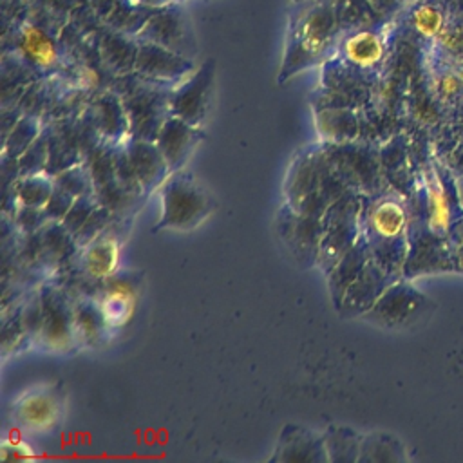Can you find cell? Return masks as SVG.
I'll use <instances>...</instances> for the list:
<instances>
[{"label": "cell", "instance_id": "cell-1", "mask_svg": "<svg viewBox=\"0 0 463 463\" xmlns=\"http://www.w3.org/2000/svg\"><path fill=\"white\" fill-rule=\"evenodd\" d=\"M336 31V16L326 4L302 11L291 24L282 74L289 76L318 61Z\"/></svg>", "mask_w": 463, "mask_h": 463}, {"label": "cell", "instance_id": "cell-2", "mask_svg": "<svg viewBox=\"0 0 463 463\" xmlns=\"http://www.w3.org/2000/svg\"><path fill=\"white\" fill-rule=\"evenodd\" d=\"M161 221L157 228L186 232L204 221L213 210L206 190L184 172L172 174L161 186Z\"/></svg>", "mask_w": 463, "mask_h": 463}, {"label": "cell", "instance_id": "cell-3", "mask_svg": "<svg viewBox=\"0 0 463 463\" xmlns=\"http://www.w3.org/2000/svg\"><path fill=\"white\" fill-rule=\"evenodd\" d=\"M212 83H213V61L208 60L197 71H194V74L181 87H177L172 92L168 99V109L172 116H177L186 123L199 127L206 116V109L212 94Z\"/></svg>", "mask_w": 463, "mask_h": 463}, {"label": "cell", "instance_id": "cell-4", "mask_svg": "<svg viewBox=\"0 0 463 463\" xmlns=\"http://www.w3.org/2000/svg\"><path fill=\"white\" fill-rule=\"evenodd\" d=\"M134 69L145 78L172 81L188 76V72H194V63L190 58L179 52H174L154 42L141 40L137 43Z\"/></svg>", "mask_w": 463, "mask_h": 463}, {"label": "cell", "instance_id": "cell-5", "mask_svg": "<svg viewBox=\"0 0 463 463\" xmlns=\"http://www.w3.org/2000/svg\"><path fill=\"white\" fill-rule=\"evenodd\" d=\"M143 40L163 45L174 52L192 58L194 43L188 27V20L179 9H165L154 14L141 31Z\"/></svg>", "mask_w": 463, "mask_h": 463}, {"label": "cell", "instance_id": "cell-6", "mask_svg": "<svg viewBox=\"0 0 463 463\" xmlns=\"http://www.w3.org/2000/svg\"><path fill=\"white\" fill-rule=\"evenodd\" d=\"M201 137L203 134L199 132V127H194L177 116H168L156 136V145L165 157L168 170H177Z\"/></svg>", "mask_w": 463, "mask_h": 463}, {"label": "cell", "instance_id": "cell-7", "mask_svg": "<svg viewBox=\"0 0 463 463\" xmlns=\"http://www.w3.org/2000/svg\"><path fill=\"white\" fill-rule=\"evenodd\" d=\"M61 409L63 402L56 391H34L25 394L13 412L24 429L43 432L60 421Z\"/></svg>", "mask_w": 463, "mask_h": 463}, {"label": "cell", "instance_id": "cell-8", "mask_svg": "<svg viewBox=\"0 0 463 463\" xmlns=\"http://www.w3.org/2000/svg\"><path fill=\"white\" fill-rule=\"evenodd\" d=\"M38 335L54 349L65 347L76 335L74 307H69L60 293H47L42 298V327Z\"/></svg>", "mask_w": 463, "mask_h": 463}, {"label": "cell", "instance_id": "cell-9", "mask_svg": "<svg viewBox=\"0 0 463 463\" xmlns=\"http://www.w3.org/2000/svg\"><path fill=\"white\" fill-rule=\"evenodd\" d=\"M279 461H329L324 438L306 427L288 425L282 430L277 454Z\"/></svg>", "mask_w": 463, "mask_h": 463}, {"label": "cell", "instance_id": "cell-10", "mask_svg": "<svg viewBox=\"0 0 463 463\" xmlns=\"http://www.w3.org/2000/svg\"><path fill=\"white\" fill-rule=\"evenodd\" d=\"M119 266V242L110 235H96L85 250L83 268L90 279L109 280Z\"/></svg>", "mask_w": 463, "mask_h": 463}, {"label": "cell", "instance_id": "cell-11", "mask_svg": "<svg viewBox=\"0 0 463 463\" xmlns=\"http://www.w3.org/2000/svg\"><path fill=\"white\" fill-rule=\"evenodd\" d=\"M99 307L109 327L125 326L136 309V289L125 280H110L107 286Z\"/></svg>", "mask_w": 463, "mask_h": 463}, {"label": "cell", "instance_id": "cell-12", "mask_svg": "<svg viewBox=\"0 0 463 463\" xmlns=\"http://www.w3.org/2000/svg\"><path fill=\"white\" fill-rule=\"evenodd\" d=\"M421 297L405 286L389 288L373 306L371 313H378L383 322L396 324L405 320L420 304Z\"/></svg>", "mask_w": 463, "mask_h": 463}, {"label": "cell", "instance_id": "cell-13", "mask_svg": "<svg viewBox=\"0 0 463 463\" xmlns=\"http://www.w3.org/2000/svg\"><path fill=\"white\" fill-rule=\"evenodd\" d=\"M425 186H427V208H429V228L430 232L443 235L449 232L452 222L450 203L447 192L438 177V174L429 172L425 174Z\"/></svg>", "mask_w": 463, "mask_h": 463}, {"label": "cell", "instance_id": "cell-14", "mask_svg": "<svg viewBox=\"0 0 463 463\" xmlns=\"http://www.w3.org/2000/svg\"><path fill=\"white\" fill-rule=\"evenodd\" d=\"M369 226L383 241L398 239L407 226V213L396 201H382L369 213Z\"/></svg>", "mask_w": 463, "mask_h": 463}, {"label": "cell", "instance_id": "cell-15", "mask_svg": "<svg viewBox=\"0 0 463 463\" xmlns=\"http://www.w3.org/2000/svg\"><path fill=\"white\" fill-rule=\"evenodd\" d=\"M22 54L38 67H51L58 60V49L52 38L36 25H25L20 33Z\"/></svg>", "mask_w": 463, "mask_h": 463}, {"label": "cell", "instance_id": "cell-16", "mask_svg": "<svg viewBox=\"0 0 463 463\" xmlns=\"http://www.w3.org/2000/svg\"><path fill=\"white\" fill-rule=\"evenodd\" d=\"M128 165L134 179H139L143 184L157 181V177L161 175L159 170H168V165L161 156L157 145H150L146 141L136 143V146L128 148Z\"/></svg>", "mask_w": 463, "mask_h": 463}, {"label": "cell", "instance_id": "cell-17", "mask_svg": "<svg viewBox=\"0 0 463 463\" xmlns=\"http://www.w3.org/2000/svg\"><path fill=\"white\" fill-rule=\"evenodd\" d=\"M344 56L356 67H374L383 58V42L376 33L358 31L345 40Z\"/></svg>", "mask_w": 463, "mask_h": 463}, {"label": "cell", "instance_id": "cell-18", "mask_svg": "<svg viewBox=\"0 0 463 463\" xmlns=\"http://www.w3.org/2000/svg\"><path fill=\"white\" fill-rule=\"evenodd\" d=\"M54 192L52 183L42 174L25 175L16 186V197L27 208H43Z\"/></svg>", "mask_w": 463, "mask_h": 463}, {"label": "cell", "instance_id": "cell-19", "mask_svg": "<svg viewBox=\"0 0 463 463\" xmlns=\"http://www.w3.org/2000/svg\"><path fill=\"white\" fill-rule=\"evenodd\" d=\"M324 443H326V450L329 456V461H344V459H354L353 454H349L351 450H354L360 456V445H362V438L344 427H329L326 436H324Z\"/></svg>", "mask_w": 463, "mask_h": 463}, {"label": "cell", "instance_id": "cell-20", "mask_svg": "<svg viewBox=\"0 0 463 463\" xmlns=\"http://www.w3.org/2000/svg\"><path fill=\"white\" fill-rule=\"evenodd\" d=\"M103 326H107V322L103 318L99 304L81 302V304L74 306V331H76V336L83 338L85 342H90L96 336H99V331H101Z\"/></svg>", "mask_w": 463, "mask_h": 463}, {"label": "cell", "instance_id": "cell-21", "mask_svg": "<svg viewBox=\"0 0 463 463\" xmlns=\"http://www.w3.org/2000/svg\"><path fill=\"white\" fill-rule=\"evenodd\" d=\"M412 25L420 34H423L427 38H436L441 33V29L445 27V20L438 7H434L430 4H423L414 9Z\"/></svg>", "mask_w": 463, "mask_h": 463}, {"label": "cell", "instance_id": "cell-22", "mask_svg": "<svg viewBox=\"0 0 463 463\" xmlns=\"http://www.w3.org/2000/svg\"><path fill=\"white\" fill-rule=\"evenodd\" d=\"M434 87H436V92L439 94V98L450 99L452 96H456L463 89V83H461L459 76L456 74V71L454 72L447 71V72H441V74L436 76Z\"/></svg>", "mask_w": 463, "mask_h": 463}, {"label": "cell", "instance_id": "cell-23", "mask_svg": "<svg viewBox=\"0 0 463 463\" xmlns=\"http://www.w3.org/2000/svg\"><path fill=\"white\" fill-rule=\"evenodd\" d=\"M0 458L2 459H33L34 452L29 445H25L22 441H11V443L2 445Z\"/></svg>", "mask_w": 463, "mask_h": 463}, {"label": "cell", "instance_id": "cell-24", "mask_svg": "<svg viewBox=\"0 0 463 463\" xmlns=\"http://www.w3.org/2000/svg\"><path fill=\"white\" fill-rule=\"evenodd\" d=\"M438 43L449 51H459L463 49V31L461 29H449L443 27L441 33L436 36Z\"/></svg>", "mask_w": 463, "mask_h": 463}, {"label": "cell", "instance_id": "cell-25", "mask_svg": "<svg viewBox=\"0 0 463 463\" xmlns=\"http://www.w3.org/2000/svg\"><path fill=\"white\" fill-rule=\"evenodd\" d=\"M81 81H83V85H87V87H96L98 85V81H99V78H98V74L92 71V69H83V72H81Z\"/></svg>", "mask_w": 463, "mask_h": 463}, {"label": "cell", "instance_id": "cell-26", "mask_svg": "<svg viewBox=\"0 0 463 463\" xmlns=\"http://www.w3.org/2000/svg\"><path fill=\"white\" fill-rule=\"evenodd\" d=\"M456 74L459 76V80H461V83H463V63H461V65L456 69Z\"/></svg>", "mask_w": 463, "mask_h": 463}, {"label": "cell", "instance_id": "cell-27", "mask_svg": "<svg viewBox=\"0 0 463 463\" xmlns=\"http://www.w3.org/2000/svg\"><path fill=\"white\" fill-rule=\"evenodd\" d=\"M459 260L463 262V242H461V246H459Z\"/></svg>", "mask_w": 463, "mask_h": 463}, {"label": "cell", "instance_id": "cell-28", "mask_svg": "<svg viewBox=\"0 0 463 463\" xmlns=\"http://www.w3.org/2000/svg\"><path fill=\"white\" fill-rule=\"evenodd\" d=\"M141 2H161V0H141Z\"/></svg>", "mask_w": 463, "mask_h": 463}]
</instances>
